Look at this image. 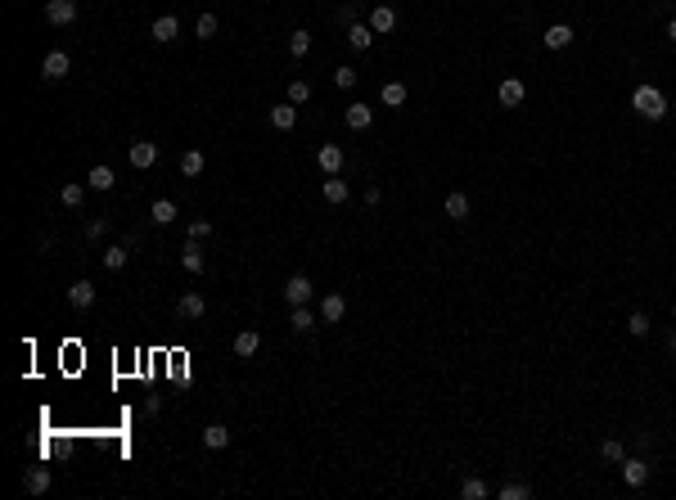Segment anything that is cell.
Instances as JSON below:
<instances>
[{
	"label": "cell",
	"instance_id": "1",
	"mask_svg": "<svg viewBox=\"0 0 676 500\" xmlns=\"http://www.w3.org/2000/svg\"><path fill=\"white\" fill-rule=\"evenodd\" d=\"M631 108L645 122H663V117H668V95H663L658 86H636L631 91Z\"/></svg>",
	"mask_w": 676,
	"mask_h": 500
},
{
	"label": "cell",
	"instance_id": "2",
	"mask_svg": "<svg viewBox=\"0 0 676 500\" xmlns=\"http://www.w3.org/2000/svg\"><path fill=\"white\" fill-rule=\"evenodd\" d=\"M45 23H50V28L77 23V0H45Z\"/></svg>",
	"mask_w": 676,
	"mask_h": 500
},
{
	"label": "cell",
	"instance_id": "3",
	"mask_svg": "<svg viewBox=\"0 0 676 500\" xmlns=\"http://www.w3.org/2000/svg\"><path fill=\"white\" fill-rule=\"evenodd\" d=\"M316 298V284L307 275H289V284H285V302L289 307H307V302Z\"/></svg>",
	"mask_w": 676,
	"mask_h": 500
},
{
	"label": "cell",
	"instance_id": "4",
	"mask_svg": "<svg viewBox=\"0 0 676 500\" xmlns=\"http://www.w3.org/2000/svg\"><path fill=\"white\" fill-rule=\"evenodd\" d=\"M68 72H72V59H68L64 50H50V54H45V64H41V77H45V81H64Z\"/></svg>",
	"mask_w": 676,
	"mask_h": 500
},
{
	"label": "cell",
	"instance_id": "5",
	"mask_svg": "<svg viewBox=\"0 0 676 500\" xmlns=\"http://www.w3.org/2000/svg\"><path fill=\"white\" fill-rule=\"evenodd\" d=\"M496 100H500V108H519V104L527 100V86H523L519 77H505V81L496 86Z\"/></svg>",
	"mask_w": 676,
	"mask_h": 500
},
{
	"label": "cell",
	"instance_id": "6",
	"mask_svg": "<svg viewBox=\"0 0 676 500\" xmlns=\"http://www.w3.org/2000/svg\"><path fill=\"white\" fill-rule=\"evenodd\" d=\"M343 158H348V153H343V149H338V144H321V149H316V167H321V172H325V176H338V167H343Z\"/></svg>",
	"mask_w": 676,
	"mask_h": 500
},
{
	"label": "cell",
	"instance_id": "7",
	"mask_svg": "<svg viewBox=\"0 0 676 500\" xmlns=\"http://www.w3.org/2000/svg\"><path fill=\"white\" fill-rule=\"evenodd\" d=\"M370 28H374V36L397 32V9H392V5H374L370 9Z\"/></svg>",
	"mask_w": 676,
	"mask_h": 500
},
{
	"label": "cell",
	"instance_id": "8",
	"mask_svg": "<svg viewBox=\"0 0 676 500\" xmlns=\"http://www.w3.org/2000/svg\"><path fill=\"white\" fill-rule=\"evenodd\" d=\"M154 163H158V144L135 140V144H131V167H135V172H149Z\"/></svg>",
	"mask_w": 676,
	"mask_h": 500
},
{
	"label": "cell",
	"instance_id": "9",
	"mask_svg": "<svg viewBox=\"0 0 676 500\" xmlns=\"http://www.w3.org/2000/svg\"><path fill=\"white\" fill-rule=\"evenodd\" d=\"M149 36L158 45H171L181 36V23H176V14H163V18H154V28H149Z\"/></svg>",
	"mask_w": 676,
	"mask_h": 500
},
{
	"label": "cell",
	"instance_id": "10",
	"mask_svg": "<svg viewBox=\"0 0 676 500\" xmlns=\"http://www.w3.org/2000/svg\"><path fill=\"white\" fill-rule=\"evenodd\" d=\"M343 315H348V298H343V293H325L321 298V320L325 325H338Z\"/></svg>",
	"mask_w": 676,
	"mask_h": 500
},
{
	"label": "cell",
	"instance_id": "11",
	"mask_svg": "<svg viewBox=\"0 0 676 500\" xmlns=\"http://www.w3.org/2000/svg\"><path fill=\"white\" fill-rule=\"evenodd\" d=\"M622 482H626V487H645V482H649V460H641V455H636V460H622Z\"/></svg>",
	"mask_w": 676,
	"mask_h": 500
},
{
	"label": "cell",
	"instance_id": "12",
	"mask_svg": "<svg viewBox=\"0 0 676 500\" xmlns=\"http://www.w3.org/2000/svg\"><path fill=\"white\" fill-rule=\"evenodd\" d=\"M541 45H546V50H568V45H573V28H568V23H555V28H546Z\"/></svg>",
	"mask_w": 676,
	"mask_h": 500
},
{
	"label": "cell",
	"instance_id": "13",
	"mask_svg": "<svg viewBox=\"0 0 676 500\" xmlns=\"http://www.w3.org/2000/svg\"><path fill=\"white\" fill-rule=\"evenodd\" d=\"M257 347H262V334H257V329H239V334H235V356L239 361L257 356Z\"/></svg>",
	"mask_w": 676,
	"mask_h": 500
},
{
	"label": "cell",
	"instance_id": "14",
	"mask_svg": "<svg viewBox=\"0 0 676 500\" xmlns=\"http://www.w3.org/2000/svg\"><path fill=\"white\" fill-rule=\"evenodd\" d=\"M343 122H348L352 131H370V122H374V108H370V104H352L348 113H343Z\"/></svg>",
	"mask_w": 676,
	"mask_h": 500
},
{
	"label": "cell",
	"instance_id": "15",
	"mask_svg": "<svg viewBox=\"0 0 676 500\" xmlns=\"http://www.w3.org/2000/svg\"><path fill=\"white\" fill-rule=\"evenodd\" d=\"M68 302H72L77 311H86V307L95 302V284H91V279H77V284H68Z\"/></svg>",
	"mask_w": 676,
	"mask_h": 500
},
{
	"label": "cell",
	"instance_id": "16",
	"mask_svg": "<svg viewBox=\"0 0 676 500\" xmlns=\"http://www.w3.org/2000/svg\"><path fill=\"white\" fill-rule=\"evenodd\" d=\"M181 262H185V271H194V275H203V271H207V257H203L199 239H190L185 248H181Z\"/></svg>",
	"mask_w": 676,
	"mask_h": 500
},
{
	"label": "cell",
	"instance_id": "17",
	"mask_svg": "<svg viewBox=\"0 0 676 500\" xmlns=\"http://www.w3.org/2000/svg\"><path fill=\"white\" fill-rule=\"evenodd\" d=\"M442 207H447V216H451V221H469V194L451 190V194H447V203H442Z\"/></svg>",
	"mask_w": 676,
	"mask_h": 500
},
{
	"label": "cell",
	"instance_id": "18",
	"mask_svg": "<svg viewBox=\"0 0 676 500\" xmlns=\"http://www.w3.org/2000/svg\"><path fill=\"white\" fill-rule=\"evenodd\" d=\"M348 45H352V50H370V45H374V28H370V23H352V28H348Z\"/></svg>",
	"mask_w": 676,
	"mask_h": 500
},
{
	"label": "cell",
	"instance_id": "19",
	"mask_svg": "<svg viewBox=\"0 0 676 500\" xmlns=\"http://www.w3.org/2000/svg\"><path fill=\"white\" fill-rule=\"evenodd\" d=\"M86 185H91V190H100V194H104V190H113V185H118L113 167H104V163H100V167H91V172H86Z\"/></svg>",
	"mask_w": 676,
	"mask_h": 500
},
{
	"label": "cell",
	"instance_id": "20",
	"mask_svg": "<svg viewBox=\"0 0 676 500\" xmlns=\"http://www.w3.org/2000/svg\"><path fill=\"white\" fill-rule=\"evenodd\" d=\"M266 117H270V127H275V131H293V122H298V108H293V104H275Z\"/></svg>",
	"mask_w": 676,
	"mask_h": 500
},
{
	"label": "cell",
	"instance_id": "21",
	"mask_svg": "<svg viewBox=\"0 0 676 500\" xmlns=\"http://www.w3.org/2000/svg\"><path fill=\"white\" fill-rule=\"evenodd\" d=\"M176 311H181V320H199V315H207V302L199 293H185L176 302Z\"/></svg>",
	"mask_w": 676,
	"mask_h": 500
},
{
	"label": "cell",
	"instance_id": "22",
	"mask_svg": "<svg viewBox=\"0 0 676 500\" xmlns=\"http://www.w3.org/2000/svg\"><path fill=\"white\" fill-rule=\"evenodd\" d=\"M203 446H207V450L230 446V429H226V424H207V429H203Z\"/></svg>",
	"mask_w": 676,
	"mask_h": 500
},
{
	"label": "cell",
	"instance_id": "23",
	"mask_svg": "<svg viewBox=\"0 0 676 500\" xmlns=\"http://www.w3.org/2000/svg\"><path fill=\"white\" fill-rule=\"evenodd\" d=\"M406 95H411V91H406L401 81H384V86H379V100H384L388 108H401V104H406Z\"/></svg>",
	"mask_w": 676,
	"mask_h": 500
},
{
	"label": "cell",
	"instance_id": "24",
	"mask_svg": "<svg viewBox=\"0 0 676 500\" xmlns=\"http://www.w3.org/2000/svg\"><path fill=\"white\" fill-rule=\"evenodd\" d=\"M23 487H28L32 496H45V492H50V469H28V478H23Z\"/></svg>",
	"mask_w": 676,
	"mask_h": 500
},
{
	"label": "cell",
	"instance_id": "25",
	"mask_svg": "<svg viewBox=\"0 0 676 500\" xmlns=\"http://www.w3.org/2000/svg\"><path fill=\"white\" fill-rule=\"evenodd\" d=\"M149 216H154V226H171L181 212H176V203H171V199H158V203L149 207Z\"/></svg>",
	"mask_w": 676,
	"mask_h": 500
},
{
	"label": "cell",
	"instance_id": "26",
	"mask_svg": "<svg viewBox=\"0 0 676 500\" xmlns=\"http://www.w3.org/2000/svg\"><path fill=\"white\" fill-rule=\"evenodd\" d=\"M127 252H131V243H108V248H104V266H108V271H122V266H127Z\"/></svg>",
	"mask_w": 676,
	"mask_h": 500
},
{
	"label": "cell",
	"instance_id": "27",
	"mask_svg": "<svg viewBox=\"0 0 676 500\" xmlns=\"http://www.w3.org/2000/svg\"><path fill=\"white\" fill-rule=\"evenodd\" d=\"M600 460H605V465H622V460H626V450H622L618 437H605V442H600Z\"/></svg>",
	"mask_w": 676,
	"mask_h": 500
},
{
	"label": "cell",
	"instance_id": "28",
	"mask_svg": "<svg viewBox=\"0 0 676 500\" xmlns=\"http://www.w3.org/2000/svg\"><path fill=\"white\" fill-rule=\"evenodd\" d=\"M487 496H491V487L483 478H464L460 482V500H487Z\"/></svg>",
	"mask_w": 676,
	"mask_h": 500
},
{
	"label": "cell",
	"instance_id": "29",
	"mask_svg": "<svg viewBox=\"0 0 676 500\" xmlns=\"http://www.w3.org/2000/svg\"><path fill=\"white\" fill-rule=\"evenodd\" d=\"M348 180H338V176H329L325 180V203H348Z\"/></svg>",
	"mask_w": 676,
	"mask_h": 500
},
{
	"label": "cell",
	"instance_id": "30",
	"mask_svg": "<svg viewBox=\"0 0 676 500\" xmlns=\"http://www.w3.org/2000/svg\"><path fill=\"white\" fill-rule=\"evenodd\" d=\"M289 325H293V334H311V329H316V315L307 311V307H293V315H289Z\"/></svg>",
	"mask_w": 676,
	"mask_h": 500
},
{
	"label": "cell",
	"instance_id": "31",
	"mask_svg": "<svg viewBox=\"0 0 676 500\" xmlns=\"http://www.w3.org/2000/svg\"><path fill=\"white\" fill-rule=\"evenodd\" d=\"M649 329H654V325H649L645 311H631V315H626V334H631V338H645Z\"/></svg>",
	"mask_w": 676,
	"mask_h": 500
},
{
	"label": "cell",
	"instance_id": "32",
	"mask_svg": "<svg viewBox=\"0 0 676 500\" xmlns=\"http://www.w3.org/2000/svg\"><path fill=\"white\" fill-rule=\"evenodd\" d=\"M203 167H207V158L199 149H190L185 158H181V172H185V176H203Z\"/></svg>",
	"mask_w": 676,
	"mask_h": 500
},
{
	"label": "cell",
	"instance_id": "33",
	"mask_svg": "<svg viewBox=\"0 0 676 500\" xmlns=\"http://www.w3.org/2000/svg\"><path fill=\"white\" fill-rule=\"evenodd\" d=\"M527 496H532V487H527V482H505L496 492V500H527Z\"/></svg>",
	"mask_w": 676,
	"mask_h": 500
},
{
	"label": "cell",
	"instance_id": "34",
	"mask_svg": "<svg viewBox=\"0 0 676 500\" xmlns=\"http://www.w3.org/2000/svg\"><path fill=\"white\" fill-rule=\"evenodd\" d=\"M307 50H311V32H293V36H289V54L302 59Z\"/></svg>",
	"mask_w": 676,
	"mask_h": 500
},
{
	"label": "cell",
	"instance_id": "35",
	"mask_svg": "<svg viewBox=\"0 0 676 500\" xmlns=\"http://www.w3.org/2000/svg\"><path fill=\"white\" fill-rule=\"evenodd\" d=\"M81 199H86L81 185H64V190H59V203H64V207H81Z\"/></svg>",
	"mask_w": 676,
	"mask_h": 500
},
{
	"label": "cell",
	"instance_id": "36",
	"mask_svg": "<svg viewBox=\"0 0 676 500\" xmlns=\"http://www.w3.org/2000/svg\"><path fill=\"white\" fill-rule=\"evenodd\" d=\"M311 100V86H307V81L298 77V81H289V104H307Z\"/></svg>",
	"mask_w": 676,
	"mask_h": 500
},
{
	"label": "cell",
	"instance_id": "37",
	"mask_svg": "<svg viewBox=\"0 0 676 500\" xmlns=\"http://www.w3.org/2000/svg\"><path fill=\"white\" fill-rule=\"evenodd\" d=\"M194 32H199L203 41H212V36H217V14H199V23H194Z\"/></svg>",
	"mask_w": 676,
	"mask_h": 500
},
{
	"label": "cell",
	"instance_id": "38",
	"mask_svg": "<svg viewBox=\"0 0 676 500\" xmlns=\"http://www.w3.org/2000/svg\"><path fill=\"white\" fill-rule=\"evenodd\" d=\"M334 86L338 91H352L356 86V68H334Z\"/></svg>",
	"mask_w": 676,
	"mask_h": 500
},
{
	"label": "cell",
	"instance_id": "39",
	"mask_svg": "<svg viewBox=\"0 0 676 500\" xmlns=\"http://www.w3.org/2000/svg\"><path fill=\"white\" fill-rule=\"evenodd\" d=\"M104 235H108V221H104V216H100V221H91V226H86V239H104Z\"/></svg>",
	"mask_w": 676,
	"mask_h": 500
},
{
	"label": "cell",
	"instance_id": "40",
	"mask_svg": "<svg viewBox=\"0 0 676 500\" xmlns=\"http://www.w3.org/2000/svg\"><path fill=\"white\" fill-rule=\"evenodd\" d=\"M212 235V221H190V239H207Z\"/></svg>",
	"mask_w": 676,
	"mask_h": 500
},
{
	"label": "cell",
	"instance_id": "41",
	"mask_svg": "<svg viewBox=\"0 0 676 500\" xmlns=\"http://www.w3.org/2000/svg\"><path fill=\"white\" fill-rule=\"evenodd\" d=\"M334 18L343 23V28H352V23H356V9H352V5H338V14H334Z\"/></svg>",
	"mask_w": 676,
	"mask_h": 500
},
{
	"label": "cell",
	"instance_id": "42",
	"mask_svg": "<svg viewBox=\"0 0 676 500\" xmlns=\"http://www.w3.org/2000/svg\"><path fill=\"white\" fill-rule=\"evenodd\" d=\"M365 203H370V207H379V203H384V190H379V185H370V190H365Z\"/></svg>",
	"mask_w": 676,
	"mask_h": 500
},
{
	"label": "cell",
	"instance_id": "43",
	"mask_svg": "<svg viewBox=\"0 0 676 500\" xmlns=\"http://www.w3.org/2000/svg\"><path fill=\"white\" fill-rule=\"evenodd\" d=\"M668 351H672V356H676V329H672V334H668Z\"/></svg>",
	"mask_w": 676,
	"mask_h": 500
},
{
	"label": "cell",
	"instance_id": "44",
	"mask_svg": "<svg viewBox=\"0 0 676 500\" xmlns=\"http://www.w3.org/2000/svg\"><path fill=\"white\" fill-rule=\"evenodd\" d=\"M668 41H676V18H672V23H668Z\"/></svg>",
	"mask_w": 676,
	"mask_h": 500
},
{
	"label": "cell",
	"instance_id": "45",
	"mask_svg": "<svg viewBox=\"0 0 676 500\" xmlns=\"http://www.w3.org/2000/svg\"><path fill=\"white\" fill-rule=\"evenodd\" d=\"M672 315H676V302H672Z\"/></svg>",
	"mask_w": 676,
	"mask_h": 500
}]
</instances>
